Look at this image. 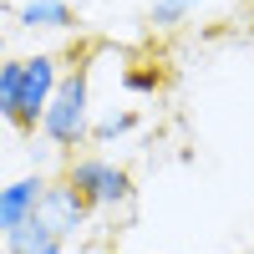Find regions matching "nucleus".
Listing matches in <instances>:
<instances>
[{"label": "nucleus", "mask_w": 254, "mask_h": 254, "mask_svg": "<svg viewBox=\"0 0 254 254\" xmlns=\"http://www.w3.org/2000/svg\"><path fill=\"white\" fill-rule=\"evenodd\" d=\"M56 81H61V61H56L51 51L26 56V71H20V102H15V117H10L15 132H26V137L41 132V112H46Z\"/></svg>", "instance_id": "3"}, {"label": "nucleus", "mask_w": 254, "mask_h": 254, "mask_svg": "<svg viewBox=\"0 0 254 254\" xmlns=\"http://www.w3.org/2000/svg\"><path fill=\"white\" fill-rule=\"evenodd\" d=\"M0 254H10V249H5V244H0Z\"/></svg>", "instance_id": "13"}, {"label": "nucleus", "mask_w": 254, "mask_h": 254, "mask_svg": "<svg viewBox=\"0 0 254 254\" xmlns=\"http://www.w3.org/2000/svg\"><path fill=\"white\" fill-rule=\"evenodd\" d=\"M122 87L132 92V97H153V92L163 87V71H158V66H137V71L122 76Z\"/></svg>", "instance_id": "11"}, {"label": "nucleus", "mask_w": 254, "mask_h": 254, "mask_svg": "<svg viewBox=\"0 0 254 254\" xmlns=\"http://www.w3.org/2000/svg\"><path fill=\"white\" fill-rule=\"evenodd\" d=\"M87 214H92V208L76 198V188H71L66 178L46 183V193H41V208H36V219L46 224L56 239H76V234H81V224H87Z\"/></svg>", "instance_id": "4"}, {"label": "nucleus", "mask_w": 254, "mask_h": 254, "mask_svg": "<svg viewBox=\"0 0 254 254\" xmlns=\"http://www.w3.org/2000/svg\"><path fill=\"white\" fill-rule=\"evenodd\" d=\"M41 193H46V178L31 173V178H15L0 188V239L15 234V229H26L36 219V208H41Z\"/></svg>", "instance_id": "5"}, {"label": "nucleus", "mask_w": 254, "mask_h": 254, "mask_svg": "<svg viewBox=\"0 0 254 254\" xmlns=\"http://www.w3.org/2000/svg\"><path fill=\"white\" fill-rule=\"evenodd\" d=\"M15 20H20V31H71L76 10H71V0H20Z\"/></svg>", "instance_id": "6"}, {"label": "nucleus", "mask_w": 254, "mask_h": 254, "mask_svg": "<svg viewBox=\"0 0 254 254\" xmlns=\"http://www.w3.org/2000/svg\"><path fill=\"white\" fill-rule=\"evenodd\" d=\"M127 132H137V112H107V117L92 122V142H102V147L127 137Z\"/></svg>", "instance_id": "9"}, {"label": "nucleus", "mask_w": 254, "mask_h": 254, "mask_svg": "<svg viewBox=\"0 0 254 254\" xmlns=\"http://www.w3.org/2000/svg\"><path fill=\"white\" fill-rule=\"evenodd\" d=\"M20 71H26V61H0V117H15V102H20Z\"/></svg>", "instance_id": "8"}, {"label": "nucleus", "mask_w": 254, "mask_h": 254, "mask_svg": "<svg viewBox=\"0 0 254 254\" xmlns=\"http://www.w3.org/2000/svg\"><path fill=\"white\" fill-rule=\"evenodd\" d=\"M5 249H10V254H66V239H56L41 219H31L26 229L5 234Z\"/></svg>", "instance_id": "7"}, {"label": "nucleus", "mask_w": 254, "mask_h": 254, "mask_svg": "<svg viewBox=\"0 0 254 254\" xmlns=\"http://www.w3.org/2000/svg\"><path fill=\"white\" fill-rule=\"evenodd\" d=\"M198 10V0H153V10H147V20H153L158 31H173V26H183L188 15Z\"/></svg>", "instance_id": "10"}, {"label": "nucleus", "mask_w": 254, "mask_h": 254, "mask_svg": "<svg viewBox=\"0 0 254 254\" xmlns=\"http://www.w3.org/2000/svg\"><path fill=\"white\" fill-rule=\"evenodd\" d=\"M41 137L51 147H61V153H76L92 137V66L87 61L61 71L46 112H41Z\"/></svg>", "instance_id": "1"}, {"label": "nucleus", "mask_w": 254, "mask_h": 254, "mask_svg": "<svg viewBox=\"0 0 254 254\" xmlns=\"http://www.w3.org/2000/svg\"><path fill=\"white\" fill-rule=\"evenodd\" d=\"M0 61H5V36H0Z\"/></svg>", "instance_id": "12"}, {"label": "nucleus", "mask_w": 254, "mask_h": 254, "mask_svg": "<svg viewBox=\"0 0 254 254\" xmlns=\"http://www.w3.org/2000/svg\"><path fill=\"white\" fill-rule=\"evenodd\" d=\"M66 178L76 188V198L87 208H127L132 203V178H127V168H117L112 158L102 153H87V158H66Z\"/></svg>", "instance_id": "2"}]
</instances>
